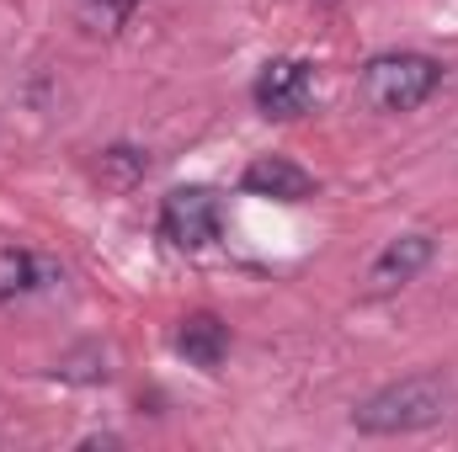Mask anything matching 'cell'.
Instances as JSON below:
<instances>
[{
	"mask_svg": "<svg viewBox=\"0 0 458 452\" xmlns=\"http://www.w3.org/2000/svg\"><path fill=\"white\" fill-rule=\"evenodd\" d=\"M176 351H182L192 367L214 372V367L229 356V325L219 320V314H187V320L176 325Z\"/></svg>",
	"mask_w": 458,
	"mask_h": 452,
	"instance_id": "52a82bcc",
	"label": "cell"
},
{
	"mask_svg": "<svg viewBox=\"0 0 458 452\" xmlns=\"http://www.w3.org/2000/svg\"><path fill=\"white\" fill-rule=\"evenodd\" d=\"M144 171H149V155L144 149H133V144H113V149H102V160H97V181H102V192H133L139 181H144Z\"/></svg>",
	"mask_w": 458,
	"mask_h": 452,
	"instance_id": "9c48e42d",
	"label": "cell"
},
{
	"mask_svg": "<svg viewBox=\"0 0 458 452\" xmlns=\"http://www.w3.org/2000/svg\"><path fill=\"white\" fill-rule=\"evenodd\" d=\"M160 234L176 250H208L219 239V197L208 187H176L160 203Z\"/></svg>",
	"mask_w": 458,
	"mask_h": 452,
	"instance_id": "3957f363",
	"label": "cell"
},
{
	"mask_svg": "<svg viewBox=\"0 0 458 452\" xmlns=\"http://www.w3.org/2000/svg\"><path fill=\"white\" fill-rule=\"evenodd\" d=\"M133 11H139V0H81V27L91 38H117Z\"/></svg>",
	"mask_w": 458,
	"mask_h": 452,
	"instance_id": "30bf717a",
	"label": "cell"
},
{
	"mask_svg": "<svg viewBox=\"0 0 458 452\" xmlns=\"http://www.w3.org/2000/svg\"><path fill=\"white\" fill-rule=\"evenodd\" d=\"M54 277H59V272H54L43 255L16 250V245H5V250H0V304H16V298H27V293L48 288Z\"/></svg>",
	"mask_w": 458,
	"mask_h": 452,
	"instance_id": "ba28073f",
	"label": "cell"
},
{
	"mask_svg": "<svg viewBox=\"0 0 458 452\" xmlns=\"http://www.w3.org/2000/svg\"><path fill=\"white\" fill-rule=\"evenodd\" d=\"M443 86V64L432 54H378L362 64V102L373 113H416Z\"/></svg>",
	"mask_w": 458,
	"mask_h": 452,
	"instance_id": "7a4b0ae2",
	"label": "cell"
},
{
	"mask_svg": "<svg viewBox=\"0 0 458 452\" xmlns=\"http://www.w3.org/2000/svg\"><path fill=\"white\" fill-rule=\"evenodd\" d=\"M240 187H245L250 197L304 203V197L315 192V176H310V171H299V165H293V160H283V155H261V160H250V165H245Z\"/></svg>",
	"mask_w": 458,
	"mask_h": 452,
	"instance_id": "8992f818",
	"label": "cell"
},
{
	"mask_svg": "<svg viewBox=\"0 0 458 452\" xmlns=\"http://www.w3.org/2000/svg\"><path fill=\"white\" fill-rule=\"evenodd\" d=\"M261 117H299L315 102V64L310 59H267L250 86Z\"/></svg>",
	"mask_w": 458,
	"mask_h": 452,
	"instance_id": "277c9868",
	"label": "cell"
},
{
	"mask_svg": "<svg viewBox=\"0 0 458 452\" xmlns=\"http://www.w3.org/2000/svg\"><path fill=\"white\" fill-rule=\"evenodd\" d=\"M437 255V239L432 234H400L378 250V261L368 266V298H384V293H400L405 282H416Z\"/></svg>",
	"mask_w": 458,
	"mask_h": 452,
	"instance_id": "5b68a950",
	"label": "cell"
},
{
	"mask_svg": "<svg viewBox=\"0 0 458 452\" xmlns=\"http://www.w3.org/2000/svg\"><path fill=\"white\" fill-rule=\"evenodd\" d=\"M454 405V389L443 372H411L378 394H368L357 410H352V426L362 437H411V431H427L448 415Z\"/></svg>",
	"mask_w": 458,
	"mask_h": 452,
	"instance_id": "6da1fadb",
	"label": "cell"
},
{
	"mask_svg": "<svg viewBox=\"0 0 458 452\" xmlns=\"http://www.w3.org/2000/svg\"><path fill=\"white\" fill-rule=\"evenodd\" d=\"M320 5H336V0H320Z\"/></svg>",
	"mask_w": 458,
	"mask_h": 452,
	"instance_id": "8fae6325",
	"label": "cell"
}]
</instances>
